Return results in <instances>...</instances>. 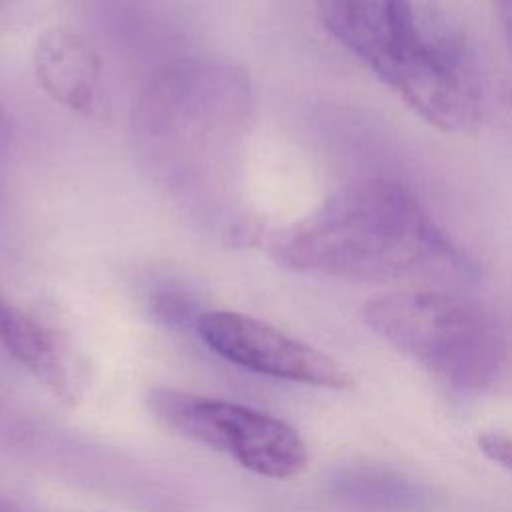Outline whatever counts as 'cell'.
Masks as SVG:
<instances>
[{"mask_svg": "<svg viewBox=\"0 0 512 512\" xmlns=\"http://www.w3.org/2000/svg\"><path fill=\"white\" fill-rule=\"evenodd\" d=\"M270 250L286 268L346 280H426L452 288L476 278L474 264L414 192L384 176L348 184L280 232Z\"/></svg>", "mask_w": 512, "mask_h": 512, "instance_id": "6da1fadb", "label": "cell"}, {"mask_svg": "<svg viewBox=\"0 0 512 512\" xmlns=\"http://www.w3.org/2000/svg\"><path fill=\"white\" fill-rule=\"evenodd\" d=\"M324 30L416 114L442 132L480 122L476 72L464 42L418 16L414 0H314Z\"/></svg>", "mask_w": 512, "mask_h": 512, "instance_id": "7a4b0ae2", "label": "cell"}, {"mask_svg": "<svg viewBox=\"0 0 512 512\" xmlns=\"http://www.w3.org/2000/svg\"><path fill=\"white\" fill-rule=\"evenodd\" d=\"M362 316L374 334L456 394L486 390L506 362L498 316L450 286L380 294L366 302Z\"/></svg>", "mask_w": 512, "mask_h": 512, "instance_id": "3957f363", "label": "cell"}, {"mask_svg": "<svg viewBox=\"0 0 512 512\" xmlns=\"http://www.w3.org/2000/svg\"><path fill=\"white\" fill-rule=\"evenodd\" d=\"M146 404L166 430L228 454L258 476L288 480L308 466L302 436L268 412L176 388H152Z\"/></svg>", "mask_w": 512, "mask_h": 512, "instance_id": "277c9868", "label": "cell"}, {"mask_svg": "<svg viewBox=\"0 0 512 512\" xmlns=\"http://www.w3.org/2000/svg\"><path fill=\"white\" fill-rule=\"evenodd\" d=\"M200 338L246 370L322 388L352 386L350 374L322 350L242 312L210 310L196 318Z\"/></svg>", "mask_w": 512, "mask_h": 512, "instance_id": "5b68a950", "label": "cell"}, {"mask_svg": "<svg viewBox=\"0 0 512 512\" xmlns=\"http://www.w3.org/2000/svg\"><path fill=\"white\" fill-rule=\"evenodd\" d=\"M244 106L246 80L234 68L182 62L150 84L138 120L154 136L198 138L242 114Z\"/></svg>", "mask_w": 512, "mask_h": 512, "instance_id": "8992f818", "label": "cell"}, {"mask_svg": "<svg viewBox=\"0 0 512 512\" xmlns=\"http://www.w3.org/2000/svg\"><path fill=\"white\" fill-rule=\"evenodd\" d=\"M0 342L54 398L72 406L86 388L84 366L66 342L28 312L0 298Z\"/></svg>", "mask_w": 512, "mask_h": 512, "instance_id": "52a82bcc", "label": "cell"}, {"mask_svg": "<svg viewBox=\"0 0 512 512\" xmlns=\"http://www.w3.org/2000/svg\"><path fill=\"white\" fill-rule=\"evenodd\" d=\"M34 74L50 100L70 112L90 116L100 94V58L96 50L66 26L46 28L34 42Z\"/></svg>", "mask_w": 512, "mask_h": 512, "instance_id": "ba28073f", "label": "cell"}, {"mask_svg": "<svg viewBox=\"0 0 512 512\" xmlns=\"http://www.w3.org/2000/svg\"><path fill=\"white\" fill-rule=\"evenodd\" d=\"M346 498L376 510L418 508L424 494L408 478L380 466H362L340 478Z\"/></svg>", "mask_w": 512, "mask_h": 512, "instance_id": "9c48e42d", "label": "cell"}, {"mask_svg": "<svg viewBox=\"0 0 512 512\" xmlns=\"http://www.w3.org/2000/svg\"><path fill=\"white\" fill-rule=\"evenodd\" d=\"M478 448L488 460H492L512 472V438L508 434L482 432L478 436Z\"/></svg>", "mask_w": 512, "mask_h": 512, "instance_id": "30bf717a", "label": "cell"}, {"mask_svg": "<svg viewBox=\"0 0 512 512\" xmlns=\"http://www.w3.org/2000/svg\"><path fill=\"white\" fill-rule=\"evenodd\" d=\"M494 4H496V14L500 20L502 34H504L510 62H512V0H494Z\"/></svg>", "mask_w": 512, "mask_h": 512, "instance_id": "8fae6325", "label": "cell"}, {"mask_svg": "<svg viewBox=\"0 0 512 512\" xmlns=\"http://www.w3.org/2000/svg\"><path fill=\"white\" fill-rule=\"evenodd\" d=\"M6 140V116H4V110L0 108V148Z\"/></svg>", "mask_w": 512, "mask_h": 512, "instance_id": "7c38bea8", "label": "cell"}, {"mask_svg": "<svg viewBox=\"0 0 512 512\" xmlns=\"http://www.w3.org/2000/svg\"><path fill=\"white\" fill-rule=\"evenodd\" d=\"M0 512H20V510H18V508H14L12 504H8V502L0 500Z\"/></svg>", "mask_w": 512, "mask_h": 512, "instance_id": "4fadbf2b", "label": "cell"}, {"mask_svg": "<svg viewBox=\"0 0 512 512\" xmlns=\"http://www.w3.org/2000/svg\"><path fill=\"white\" fill-rule=\"evenodd\" d=\"M12 0H0V10H4Z\"/></svg>", "mask_w": 512, "mask_h": 512, "instance_id": "5bb4252c", "label": "cell"}]
</instances>
